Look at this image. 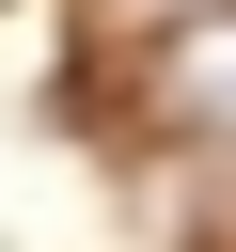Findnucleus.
I'll list each match as a JSON object with an SVG mask.
<instances>
[{
    "mask_svg": "<svg viewBox=\"0 0 236 252\" xmlns=\"http://www.w3.org/2000/svg\"><path fill=\"white\" fill-rule=\"evenodd\" d=\"M157 79H173V110H220V126H236V16H189V32L157 47Z\"/></svg>",
    "mask_w": 236,
    "mask_h": 252,
    "instance_id": "f257e3e1",
    "label": "nucleus"
}]
</instances>
